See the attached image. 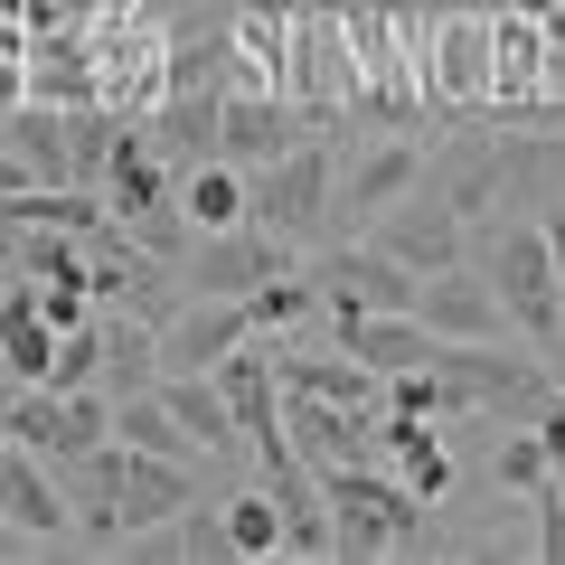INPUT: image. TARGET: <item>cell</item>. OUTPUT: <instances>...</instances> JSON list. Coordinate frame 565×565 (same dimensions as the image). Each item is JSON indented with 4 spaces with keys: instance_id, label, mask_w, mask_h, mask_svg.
<instances>
[{
    "instance_id": "cell-14",
    "label": "cell",
    "mask_w": 565,
    "mask_h": 565,
    "mask_svg": "<svg viewBox=\"0 0 565 565\" xmlns=\"http://www.w3.org/2000/svg\"><path fill=\"white\" fill-rule=\"evenodd\" d=\"M189 500H199V462H170V452H122V537L170 527Z\"/></svg>"
},
{
    "instance_id": "cell-24",
    "label": "cell",
    "mask_w": 565,
    "mask_h": 565,
    "mask_svg": "<svg viewBox=\"0 0 565 565\" xmlns=\"http://www.w3.org/2000/svg\"><path fill=\"white\" fill-rule=\"evenodd\" d=\"M180 217L199 226V236L245 226V170H236V161H199V170H180Z\"/></svg>"
},
{
    "instance_id": "cell-22",
    "label": "cell",
    "mask_w": 565,
    "mask_h": 565,
    "mask_svg": "<svg viewBox=\"0 0 565 565\" xmlns=\"http://www.w3.org/2000/svg\"><path fill=\"white\" fill-rule=\"evenodd\" d=\"M114 444H122V452H170V462H199V434L161 405V386L114 396Z\"/></svg>"
},
{
    "instance_id": "cell-25",
    "label": "cell",
    "mask_w": 565,
    "mask_h": 565,
    "mask_svg": "<svg viewBox=\"0 0 565 565\" xmlns=\"http://www.w3.org/2000/svg\"><path fill=\"white\" fill-rule=\"evenodd\" d=\"M10 274H29V282H95V264H85V236H66V226H20V236H10Z\"/></svg>"
},
{
    "instance_id": "cell-35",
    "label": "cell",
    "mask_w": 565,
    "mask_h": 565,
    "mask_svg": "<svg viewBox=\"0 0 565 565\" xmlns=\"http://www.w3.org/2000/svg\"><path fill=\"white\" fill-rule=\"evenodd\" d=\"M10 104H20V76H10V66H0V114H10Z\"/></svg>"
},
{
    "instance_id": "cell-13",
    "label": "cell",
    "mask_w": 565,
    "mask_h": 565,
    "mask_svg": "<svg viewBox=\"0 0 565 565\" xmlns=\"http://www.w3.org/2000/svg\"><path fill=\"white\" fill-rule=\"evenodd\" d=\"M57 490L76 509V537L95 546H122V444H95L76 462H57Z\"/></svg>"
},
{
    "instance_id": "cell-26",
    "label": "cell",
    "mask_w": 565,
    "mask_h": 565,
    "mask_svg": "<svg viewBox=\"0 0 565 565\" xmlns=\"http://www.w3.org/2000/svg\"><path fill=\"white\" fill-rule=\"evenodd\" d=\"M122 132H132V122H114L104 104H66V170H76V189H104Z\"/></svg>"
},
{
    "instance_id": "cell-40",
    "label": "cell",
    "mask_w": 565,
    "mask_h": 565,
    "mask_svg": "<svg viewBox=\"0 0 565 565\" xmlns=\"http://www.w3.org/2000/svg\"><path fill=\"white\" fill-rule=\"evenodd\" d=\"M415 10H444V0H415Z\"/></svg>"
},
{
    "instance_id": "cell-11",
    "label": "cell",
    "mask_w": 565,
    "mask_h": 565,
    "mask_svg": "<svg viewBox=\"0 0 565 565\" xmlns=\"http://www.w3.org/2000/svg\"><path fill=\"white\" fill-rule=\"evenodd\" d=\"M415 311H424L434 340H509V311H500V292L481 282V264H444V274H424Z\"/></svg>"
},
{
    "instance_id": "cell-21",
    "label": "cell",
    "mask_w": 565,
    "mask_h": 565,
    "mask_svg": "<svg viewBox=\"0 0 565 565\" xmlns=\"http://www.w3.org/2000/svg\"><path fill=\"white\" fill-rule=\"evenodd\" d=\"M104 396H132V386H161V321L141 311H104Z\"/></svg>"
},
{
    "instance_id": "cell-39",
    "label": "cell",
    "mask_w": 565,
    "mask_h": 565,
    "mask_svg": "<svg viewBox=\"0 0 565 565\" xmlns=\"http://www.w3.org/2000/svg\"><path fill=\"white\" fill-rule=\"evenodd\" d=\"M0 452H10V424H0Z\"/></svg>"
},
{
    "instance_id": "cell-20",
    "label": "cell",
    "mask_w": 565,
    "mask_h": 565,
    "mask_svg": "<svg viewBox=\"0 0 565 565\" xmlns=\"http://www.w3.org/2000/svg\"><path fill=\"white\" fill-rule=\"evenodd\" d=\"M500 207H565V132H509V180Z\"/></svg>"
},
{
    "instance_id": "cell-36",
    "label": "cell",
    "mask_w": 565,
    "mask_h": 565,
    "mask_svg": "<svg viewBox=\"0 0 565 565\" xmlns=\"http://www.w3.org/2000/svg\"><path fill=\"white\" fill-rule=\"evenodd\" d=\"M20 546H29V537H20V527H10V519H0V556H20Z\"/></svg>"
},
{
    "instance_id": "cell-37",
    "label": "cell",
    "mask_w": 565,
    "mask_h": 565,
    "mask_svg": "<svg viewBox=\"0 0 565 565\" xmlns=\"http://www.w3.org/2000/svg\"><path fill=\"white\" fill-rule=\"evenodd\" d=\"M132 10H151V20H161V10H180V0H132Z\"/></svg>"
},
{
    "instance_id": "cell-29",
    "label": "cell",
    "mask_w": 565,
    "mask_h": 565,
    "mask_svg": "<svg viewBox=\"0 0 565 565\" xmlns=\"http://www.w3.org/2000/svg\"><path fill=\"white\" fill-rule=\"evenodd\" d=\"M490 471H500V490H519V500H527V490H537L546 471H556V452L537 444V424H509V434H500V452H490Z\"/></svg>"
},
{
    "instance_id": "cell-1",
    "label": "cell",
    "mask_w": 565,
    "mask_h": 565,
    "mask_svg": "<svg viewBox=\"0 0 565 565\" xmlns=\"http://www.w3.org/2000/svg\"><path fill=\"white\" fill-rule=\"evenodd\" d=\"M471 255H481V282L500 292L509 330H519L527 349H556V330H565V282H556L546 217H490L481 236H471Z\"/></svg>"
},
{
    "instance_id": "cell-12",
    "label": "cell",
    "mask_w": 565,
    "mask_h": 565,
    "mask_svg": "<svg viewBox=\"0 0 565 565\" xmlns=\"http://www.w3.org/2000/svg\"><path fill=\"white\" fill-rule=\"evenodd\" d=\"M141 132H151V151H161L170 170L226 161V141H217V132H226V95H217V85H189V95H161Z\"/></svg>"
},
{
    "instance_id": "cell-30",
    "label": "cell",
    "mask_w": 565,
    "mask_h": 565,
    "mask_svg": "<svg viewBox=\"0 0 565 565\" xmlns=\"http://www.w3.org/2000/svg\"><path fill=\"white\" fill-rule=\"evenodd\" d=\"M104 377V321L57 330V359H47V386H95Z\"/></svg>"
},
{
    "instance_id": "cell-18",
    "label": "cell",
    "mask_w": 565,
    "mask_h": 565,
    "mask_svg": "<svg viewBox=\"0 0 565 565\" xmlns=\"http://www.w3.org/2000/svg\"><path fill=\"white\" fill-rule=\"evenodd\" d=\"M0 359H10V377H20V386H47L57 330H47V311H39V282H29V274H10V292H0Z\"/></svg>"
},
{
    "instance_id": "cell-4",
    "label": "cell",
    "mask_w": 565,
    "mask_h": 565,
    "mask_svg": "<svg viewBox=\"0 0 565 565\" xmlns=\"http://www.w3.org/2000/svg\"><path fill=\"white\" fill-rule=\"evenodd\" d=\"M0 424H10V444H29L57 471V462H76V452L114 444V396H104V386H10Z\"/></svg>"
},
{
    "instance_id": "cell-31",
    "label": "cell",
    "mask_w": 565,
    "mask_h": 565,
    "mask_svg": "<svg viewBox=\"0 0 565 565\" xmlns=\"http://www.w3.org/2000/svg\"><path fill=\"white\" fill-rule=\"evenodd\" d=\"M527 509H537V556H546V565H565V481H556V471L527 490Z\"/></svg>"
},
{
    "instance_id": "cell-27",
    "label": "cell",
    "mask_w": 565,
    "mask_h": 565,
    "mask_svg": "<svg viewBox=\"0 0 565 565\" xmlns=\"http://www.w3.org/2000/svg\"><path fill=\"white\" fill-rule=\"evenodd\" d=\"M245 311H255V330H264V340L302 330L311 311H321V282H311V264H292V274H264L255 292H245Z\"/></svg>"
},
{
    "instance_id": "cell-3",
    "label": "cell",
    "mask_w": 565,
    "mask_h": 565,
    "mask_svg": "<svg viewBox=\"0 0 565 565\" xmlns=\"http://www.w3.org/2000/svg\"><path fill=\"white\" fill-rule=\"evenodd\" d=\"M330 199H340V151L330 141H292L282 161H264V170H245V217L255 226H274V236H292V245H311L330 226Z\"/></svg>"
},
{
    "instance_id": "cell-23",
    "label": "cell",
    "mask_w": 565,
    "mask_h": 565,
    "mask_svg": "<svg viewBox=\"0 0 565 565\" xmlns=\"http://www.w3.org/2000/svg\"><path fill=\"white\" fill-rule=\"evenodd\" d=\"M0 141H10L47 189L76 180V170H66V104H57V114H47V104H10V114H0Z\"/></svg>"
},
{
    "instance_id": "cell-38",
    "label": "cell",
    "mask_w": 565,
    "mask_h": 565,
    "mask_svg": "<svg viewBox=\"0 0 565 565\" xmlns=\"http://www.w3.org/2000/svg\"><path fill=\"white\" fill-rule=\"evenodd\" d=\"M57 10H104V0H57Z\"/></svg>"
},
{
    "instance_id": "cell-17",
    "label": "cell",
    "mask_w": 565,
    "mask_h": 565,
    "mask_svg": "<svg viewBox=\"0 0 565 565\" xmlns=\"http://www.w3.org/2000/svg\"><path fill=\"white\" fill-rule=\"evenodd\" d=\"M377 444H386V462H396V481L415 490L424 509H434V500L452 490V444H444V434H434L424 415H377Z\"/></svg>"
},
{
    "instance_id": "cell-9",
    "label": "cell",
    "mask_w": 565,
    "mask_h": 565,
    "mask_svg": "<svg viewBox=\"0 0 565 565\" xmlns=\"http://www.w3.org/2000/svg\"><path fill=\"white\" fill-rule=\"evenodd\" d=\"M500 180H509V132H452L434 161H424V189L452 207L462 226H481L500 207Z\"/></svg>"
},
{
    "instance_id": "cell-10",
    "label": "cell",
    "mask_w": 565,
    "mask_h": 565,
    "mask_svg": "<svg viewBox=\"0 0 565 565\" xmlns=\"http://www.w3.org/2000/svg\"><path fill=\"white\" fill-rule=\"evenodd\" d=\"M0 519L20 527L29 546H66V537H76V509H66L57 471H47L29 444H10V452H0Z\"/></svg>"
},
{
    "instance_id": "cell-6",
    "label": "cell",
    "mask_w": 565,
    "mask_h": 565,
    "mask_svg": "<svg viewBox=\"0 0 565 565\" xmlns=\"http://www.w3.org/2000/svg\"><path fill=\"white\" fill-rule=\"evenodd\" d=\"M264 274H292V236H274V226H217V236H189V255H180V282L189 292H255Z\"/></svg>"
},
{
    "instance_id": "cell-16",
    "label": "cell",
    "mask_w": 565,
    "mask_h": 565,
    "mask_svg": "<svg viewBox=\"0 0 565 565\" xmlns=\"http://www.w3.org/2000/svg\"><path fill=\"white\" fill-rule=\"evenodd\" d=\"M217 141H226L236 170H264V161H282V151L302 141V114H292L282 95H226V132Z\"/></svg>"
},
{
    "instance_id": "cell-2",
    "label": "cell",
    "mask_w": 565,
    "mask_h": 565,
    "mask_svg": "<svg viewBox=\"0 0 565 565\" xmlns=\"http://www.w3.org/2000/svg\"><path fill=\"white\" fill-rule=\"evenodd\" d=\"M330 500V556H396V546H424V500L377 462H330L321 471Z\"/></svg>"
},
{
    "instance_id": "cell-19",
    "label": "cell",
    "mask_w": 565,
    "mask_h": 565,
    "mask_svg": "<svg viewBox=\"0 0 565 565\" xmlns=\"http://www.w3.org/2000/svg\"><path fill=\"white\" fill-rule=\"evenodd\" d=\"M161 405L189 424V434H199L207 462L245 444V434H236V405H226V386H217V377H199V367H161Z\"/></svg>"
},
{
    "instance_id": "cell-8",
    "label": "cell",
    "mask_w": 565,
    "mask_h": 565,
    "mask_svg": "<svg viewBox=\"0 0 565 565\" xmlns=\"http://www.w3.org/2000/svg\"><path fill=\"white\" fill-rule=\"evenodd\" d=\"M245 340H255V311H245L236 292H189V302L161 321V367H199V377H217Z\"/></svg>"
},
{
    "instance_id": "cell-34",
    "label": "cell",
    "mask_w": 565,
    "mask_h": 565,
    "mask_svg": "<svg viewBox=\"0 0 565 565\" xmlns=\"http://www.w3.org/2000/svg\"><path fill=\"white\" fill-rule=\"evenodd\" d=\"M311 10H321V20H359L367 0H311Z\"/></svg>"
},
{
    "instance_id": "cell-33",
    "label": "cell",
    "mask_w": 565,
    "mask_h": 565,
    "mask_svg": "<svg viewBox=\"0 0 565 565\" xmlns=\"http://www.w3.org/2000/svg\"><path fill=\"white\" fill-rule=\"evenodd\" d=\"M546 245H556V282H565V207H546Z\"/></svg>"
},
{
    "instance_id": "cell-28",
    "label": "cell",
    "mask_w": 565,
    "mask_h": 565,
    "mask_svg": "<svg viewBox=\"0 0 565 565\" xmlns=\"http://www.w3.org/2000/svg\"><path fill=\"white\" fill-rule=\"evenodd\" d=\"M217 519H226V556H282V500L274 490H236Z\"/></svg>"
},
{
    "instance_id": "cell-7",
    "label": "cell",
    "mask_w": 565,
    "mask_h": 565,
    "mask_svg": "<svg viewBox=\"0 0 565 565\" xmlns=\"http://www.w3.org/2000/svg\"><path fill=\"white\" fill-rule=\"evenodd\" d=\"M367 245H386V255L405 264V274H444V264H471V226L452 217L444 199H434V189H405L396 207H377V236Z\"/></svg>"
},
{
    "instance_id": "cell-32",
    "label": "cell",
    "mask_w": 565,
    "mask_h": 565,
    "mask_svg": "<svg viewBox=\"0 0 565 565\" xmlns=\"http://www.w3.org/2000/svg\"><path fill=\"white\" fill-rule=\"evenodd\" d=\"M29 180H39V170H29V161H20V151H10V141H0V199H20V189H29Z\"/></svg>"
},
{
    "instance_id": "cell-5",
    "label": "cell",
    "mask_w": 565,
    "mask_h": 565,
    "mask_svg": "<svg viewBox=\"0 0 565 565\" xmlns=\"http://www.w3.org/2000/svg\"><path fill=\"white\" fill-rule=\"evenodd\" d=\"M434 367L471 396V415H500V424H527L546 396H556L546 359H519V349H500V340H444Z\"/></svg>"
},
{
    "instance_id": "cell-15",
    "label": "cell",
    "mask_w": 565,
    "mask_h": 565,
    "mask_svg": "<svg viewBox=\"0 0 565 565\" xmlns=\"http://www.w3.org/2000/svg\"><path fill=\"white\" fill-rule=\"evenodd\" d=\"M415 180H424V151H415V141H367L359 161H340V199H330V207L377 217V207H396Z\"/></svg>"
}]
</instances>
